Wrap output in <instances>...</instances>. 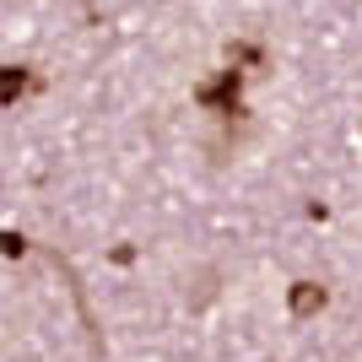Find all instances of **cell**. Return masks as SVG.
I'll use <instances>...</instances> for the list:
<instances>
[{
    "label": "cell",
    "instance_id": "cell-1",
    "mask_svg": "<svg viewBox=\"0 0 362 362\" xmlns=\"http://www.w3.org/2000/svg\"><path fill=\"white\" fill-rule=\"evenodd\" d=\"M292 319H314L319 308H325V303H330V292L319 287V281H298V287H292Z\"/></svg>",
    "mask_w": 362,
    "mask_h": 362
},
{
    "label": "cell",
    "instance_id": "cell-2",
    "mask_svg": "<svg viewBox=\"0 0 362 362\" xmlns=\"http://www.w3.org/2000/svg\"><path fill=\"white\" fill-rule=\"evenodd\" d=\"M28 87H33L28 65H0V108L22 103V98H28Z\"/></svg>",
    "mask_w": 362,
    "mask_h": 362
}]
</instances>
